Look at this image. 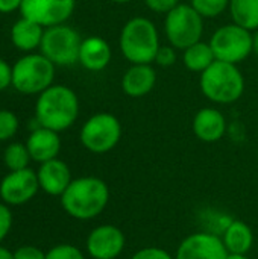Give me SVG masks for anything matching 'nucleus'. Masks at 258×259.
<instances>
[{"label": "nucleus", "mask_w": 258, "mask_h": 259, "mask_svg": "<svg viewBox=\"0 0 258 259\" xmlns=\"http://www.w3.org/2000/svg\"><path fill=\"white\" fill-rule=\"evenodd\" d=\"M109 202L108 185L94 176L73 179L61 196L64 211L76 220H91L97 217Z\"/></svg>", "instance_id": "obj_1"}, {"label": "nucleus", "mask_w": 258, "mask_h": 259, "mask_svg": "<svg viewBox=\"0 0 258 259\" xmlns=\"http://www.w3.org/2000/svg\"><path fill=\"white\" fill-rule=\"evenodd\" d=\"M79 115L76 93L65 85H52L44 90L35 105V117L40 126L61 132L68 129Z\"/></svg>", "instance_id": "obj_2"}, {"label": "nucleus", "mask_w": 258, "mask_h": 259, "mask_svg": "<svg viewBox=\"0 0 258 259\" xmlns=\"http://www.w3.org/2000/svg\"><path fill=\"white\" fill-rule=\"evenodd\" d=\"M119 47L125 59L131 64H152L161 47L157 26L146 17L128 20L122 27Z\"/></svg>", "instance_id": "obj_3"}, {"label": "nucleus", "mask_w": 258, "mask_h": 259, "mask_svg": "<svg viewBox=\"0 0 258 259\" xmlns=\"http://www.w3.org/2000/svg\"><path fill=\"white\" fill-rule=\"evenodd\" d=\"M199 87L202 94L213 103L230 105L245 93V77L236 64L214 61L201 73Z\"/></svg>", "instance_id": "obj_4"}, {"label": "nucleus", "mask_w": 258, "mask_h": 259, "mask_svg": "<svg viewBox=\"0 0 258 259\" xmlns=\"http://www.w3.org/2000/svg\"><path fill=\"white\" fill-rule=\"evenodd\" d=\"M55 64L43 53H29L12 67V87L23 94H41L53 85Z\"/></svg>", "instance_id": "obj_5"}, {"label": "nucleus", "mask_w": 258, "mask_h": 259, "mask_svg": "<svg viewBox=\"0 0 258 259\" xmlns=\"http://www.w3.org/2000/svg\"><path fill=\"white\" fill-rule=\"evenodd\" d=\"M164 33L169 44L175 49L186 50L201 41L204 33V17L189 3H179L164 18Z\"/></svg>", "instance_id": "obj_6"}, {"label": "nucleus", "mask_w": 258, "mask_h": 259, "mask_svg": "<svg viewBox=\"0 0 258 259\" xmlns=\"http://www.w3.org/2000/svg\"><path fill=\"white\" fill-rule=\"evenodd\" d=\"M210 46L214 52L216 61H224L236 65L245 61L254 52L251 30L236 23L224 24L216 29L210 38Z\"/></svg>", "instance_id": "obj_7"}, {"label": "nucleus", "mask_w": 258, "mask_h": 259, "mask_svg": "<svg viewBox=\"0 0 258 259\" xmlns=\"http://www.w3.org/2000/svg\"><path fill=\"white\" fill-rule=\"evenodd\" d=\"M81 44L82 39L73 27L67 24H56L44 29L40 49L41 53L55 65L67 67L79 61Z\"/></svg>", "instance_id": "obj_8"}, {"label": "nucleus", "mask_w": 258, "mask_h": 259, "mask_svg": "<svg viewBox=\"0 0 258 259\" xmlns=\"http://www.w3.org/2000/svg\"><path fill=\"white\" fill-rule=\"evenodd\" d=\"M81 143L91 153L111 152L122 138V124L109 112H99L90 117L81 129Z\"/></svg>", "instance_id": "obj_9"}, {"label": "nucleus", "mask_w": 258, "mask_h": 259, "mask_svg": "<svg viewBox=\"0 0 258 259\" xmlns=\"http://www.w3.org/2000/svg\"><path fill=\"white\" fill-rule=\"evenodd\" d=\"M76 0H23L21 17H26L43 27L64 24L73 14Z\"/></svg>", "instance_id": "obj_10"}, {"label": "nucleus", "mask_w": 258, "mask_h": 259, "mask_svg": "<svg viewBox=\"0 0 258 259\" xmlns=\"http://www.w3.org/2000/svg\"><path fill=\"white\" fill-rule=\"evenodd\" d=\"M40 190L38 176L30 168L11 171L0 182V197L8 205H23Z\"/></svg>", "instance_id": "obj_11"}, {"label": "nucleus", "mask_w": 258, "mask_h": 259, "mask_svg": "<svg viewBox=\"0 0 258 259\" xmlns=\"http://www.w3.org/2000/svg\"><path fill=\"white\" fill-rule=\"evenodd\" d=\"M126 244L125 234L114 225L94 228L87 238V252L93 259H116Z\"/></svg>", "instance_id": "obj_12"}, {"label": "nucleus", "mask_w": 258, "mask_h": 259, "mask_svg": "<svg viewBox=\"0 0 258 259\" xmlns=\"http://www.w3.org/2000/svg\"><path fill=\"white\" fill-rule=\"evenodd\" d=\"M227 255L228 252L220 237L208 232H196L181 241L175 259H225Z\"/></svg>", "instance_id": "obj_13"}, {"label": "nucleus", "mask_w": 258, "mask_h": 259, "mask_svg": "<svg viewBox=\"0 0 258 259\" xmlns=\"http://www.w3.org/2000/svg\"><path fill=\"white\" fill-rule=\"evenodd\" d=\"M36 176L40 188L50 196H62L73 181L68 165L58 158L43 162Z\"/></svg>", "instance_id": "obj_14"}, {"label": "nucleus", "mask_w": 258, "mask_h": 259, "mask_svg": "<svg viewBox=\"0 0 258 259\" xmlns=\"http://www.w3.org/2000/svg\"><path fill=\"white\" fill-rule=\"evenodd\" d=\"M193 134L204 143H216L224 138L227 132V120L216 108H202L196 112L193 123Z\"/></svg>", "instance_id": "obj_15"}, {"label": "nucleus", "mask_w": 258, "mask_h": 259, "mask_svg": "<svg viewBox=\"0 0 258 259\" xmlns=\"http://www.w3.org/2000/svg\"><path fill=\"white\" fill-rule=\"evenodd\" d=\"M157 83V71L151 64H131L122 77V90L129 97L149 94Z\"/></svg>", "instance_id": "obj_16"}, {"label": "nucleus", "mask_w": 258, "mask_h": 259, "mask_svg": "<svg viewBox=\"0 0 258 259\" xmlns=\"http://www.w3.org/2000/svg\"><path fill=\"white\" fill-rule=\"evenodd\" d=\"M26 147L33 161L43 164L55 159L61 150V140L58 132L47 127H36L27 138Z\"/></svg>", "instance_id": "obj_17"}, {"label": "nucleus", "mask_w": 258, "mask_h": 259, "mask_svg": "<svg viewBox=\"0 0 258 259\" xmlns=\"http://www.w3.org/2000/svg\"><path fill=\"white\" fill-rule=\"evenodd\" d=\"M113 58L109 44L97 35H91L82 39L79 50V61L84 68L88 71H102L105 70Z\"/></svg>", "instance_id": "obj_18"}, {"label": "nucleus", "mask_w": 258, "mask_h": 259, "mask_svg": "<svg viewBox=\"0 0 258 259\" xmlns=\"http://www.w3.org/2000/svg\"><path fill=\"white\" fill-rule=\"evenodd\" d=\"M220 238L227 252L236 255H248V252L254 244L252 229L242 220L230 222Z\"/></svg>", "instance_id": "obj_19"}, {"label": "nucleus", "mask_w": 258, "mask_h": 259, "mask_svg": "<svg viewBox=\"0 0 258 259\" xmlns=\"http://www.w3.org/2000/svg\"><path fill=\"white\" fill-rule=\"evenodd\" d=\"M44 27L26 17L17 20L11 29L12 44L21 52H30L41 46Z\"/></svg>", "instance_id": "obj_20"}, {"label": "nucleus", "mask_w": 258, "mask_h": 259, "mask_svg": "<svg viewBox=\"0 0 258 259\" xmlns=\"http://www.w3.org/2000/svg\"><path fill=\"white\" fill-rule=\"evenodd\" d=\"M182 61L187 70L193 73H202L216 61V56L210 42L198 41L184 50Z\"/></svg>", "instance_id": "obj_21"}, {"label": "nucleus", "mask_w": 258, "mask_h": 259, "mask_svg": "<svg viewBox=\"0 0 258 259\" xmlns=\"http://www.w3.org/2000/svg\"><path fill=\"white\" fill-rule=\"evenodd\" d=\"M233 23L248 29H258V0H230L228 8Z\"/></svg>", "instance_id": "obj_22"}, {"label": "nucleus", "mask_w": 258, "mask_h": 259, "mask_svg": "<svg viewBox=\"0 0 258 259\" xmlns=\"http://www.w3.org/2000/svg\"><path fill=\"white\" fill-rule=\"evenodd\" d=\"M30 155L29 150L26 147V144H20V143H12L6 147L5 155H3V161L5 165L11 170V171H17V170H23L27 168V164L30 161Z\"/></svg>", "instance_id": "obj_23"}, {"label": "nucleus", "mask_w": 258, "mask_h": 259, "mask_svg": "<svg viewBox=\"0 0 258 259\" xmlns=\"http://www.w3.org/2000/svg\"><path fill=\"white\" fill-rule=\"evenodd\" d=\"M190 5L204 18H216L230 8V0H190Z\"/></svg>", "instance_id": "obj_24"}, {"label": "nucleus", "mask_w": 258, "mask_h": 259, "mask_svg": "<svg viewBox=\"0 0 258 259\" xmlns=\"http://www.w3.org/2000/svg\"><path fill=\"white\" fill-rule=\"evenodd\" d=\"M18 118L8 109H0V141H6L17 134Z\"/></svg>", "instance_id": "obj_25"}, {"label": "nucleus", "mask_w": 258, "mask_h": 259, "mask_svg": "<svg viewBox=\"0 0 258 259\" xmlns=\"http://www.w3.org/2000/svg\"><path fill=\"white\" fill-rule=\"evenodd\" d=\"M46 259H85L81 249L71 244H59L52 247L47 253Z\"/></svg>", "instance_id": "obj_26"}, {"label": "nucleus", "mask_w": 258, "mask_h": 259, "mask_svg": "<svg viewBox=\"0 0 258 259\" xmlns=\"http://www.w3.org/2000/svg\"><path fill=\"white\" fill-rule=\"evenodd\" d=\"M160 67H170L176 62V49L169 46H161L157 52L155 61Z\"/></svg>", "instance_id": "obj_27"}, {"label": "nucleus", "mask_w": 258, "mask_h": 259, "mask_svg": "<svg viewBox=\"0 0 258 259\" xmlns=\"http://www.w3.org/2000/svg\"><path fill=\"white\" fill-rule=\"evenodd\" d=\"M131 259H175V256L161 247H144L135 252Z\"/></svg>", "instance_id": "obj_28"}, {"label": "nucleus", "mask_w": 258, "mask_h": 259, "mask_svg": "<svg viewBox=\"0 0 258 259\" xmlns=\"http://www.w3.org/2000/svg\"><path fill=\"white\" fill-rule=\"evenodd\" d=\"M146 6L157 14H169L179 5V0H144Z\"/></svg>", "instance_id": "obj_29"}, {"label": "nucleus", "mask_w": 258, "mask_h": 259, "mask_svg": "<svg viewBox=\"0 0 258 259\" xmlns=\"http://www.w3.org/2000/svg\"><path fill=\"white\" fill-rule=\"evenodd\" d=\"M14 259H46V253L35 246H23L14 252Z\"/></svg>", "instance_id": "obj_30"}, {"label": "nucleus", "mask_w": 258, "mask_h": 259, "mask_svg": "<svg viewBox=\"0 0 258 259\" xmlns=\"http://www.w3.org/2000/svg\"><path fill=\"white\" fill-rule=\"evenodd\" d=\"M12 226V215L11 211L8 209L6 205L0 203V243L3 241V238L8 235V232L11 231Z\"/></svg>", "instance_id": "obj_31"}, {"label": "nucleus", "mask_w": 258, "mask_h": 259, "mask_svg": "<svg viewBox=\"0 0 258 259\" xmlns=\"http://www.w3.org/2000/svg\"><path fill=\"white\" fill-rule=\"evenodd\" d=\"M12 85V67L0 58V91Z\"/></svg>", "instance_id": "obj_32"}, {"label": "nucleus", "mask_w": 258, "mask_h": 259, "mask_svg": "<svg viewBox=\"0 0 258 259\" xmlns=\"http://www.w3.org/2000/svg\"><path fill=\"white\" fill-rule=\"evenodd\" d=\"M23 0H0V12L6 14V12H12L15 9H20Z\"/></svg>", "instance_id": "obj_33"}, {"label": "nucleus", "mask_w": 258, "mask_h": 259, "mask_svg": "<svg viewBox=\"0 0 258 259\" xmlns=\"http://www.w3.org/2000/svg\"><path fill=\"white\" fill-rule=\"evenodd\" d=\"M0 259H14V253L9 252L6 247H2L0 246Z\"/></svg>", "instance_id": "obj_34"}, {"label": "nucleus", "mask_w": 258, "mask_h": 259, "mask_svg": "<svg viewBox=\"0 0 258 259\" xmlns=\"http://www.w3.org/2000/svg\"><path fill=\"white\" fill-rule=\"evenodd\" d=\"M252 50H254V53L258 55V29L255 30V33L252 35Z\"/></svg>", "instance_id": "obj_35"}, {"label": "nucleus", "mask_w": 258, "mask_h": 259, "mask_svg": "<svg viewBox=\"0 0 258 259\" xmlns=\"http://www.w3.org/2000/svg\"><path fill=\"white\" fill-rule=\"evenodd\" d=\"M225 259H249L248 255H236V253H228Z\"/></svg>", "instance_id": "obj_36"}, {"label": "nucleus", "mask_w": 258, "mask_h": 259, "mask_svg": "<svg viewBox=\"0 0 258 259\" xmlns=\"http://www.w3.org/2000/svg\"><path fill=\"white\" fill-rule=\"evenodd\" d=\"M113 3H119V5H122V3H129V2H132V0H111Z\"/></svg>", "instance_id": "obj_37"}]
</instances>
